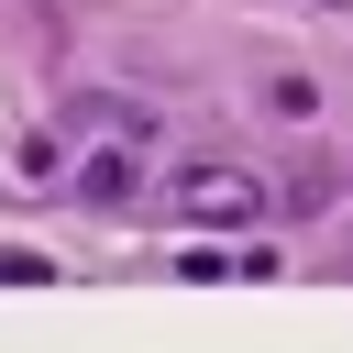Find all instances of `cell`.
I'll list each match as a JSON object with an SVG mask.
<instances>
[{"instance_id":"6da1fadb","label":"cell","mask_w":353,"mask_h":353,"mask_svg":"<svg viewBox=\"0 0 353 353\" xmlns=\"http://www.w3.org/2000/svg\"><path fill=\"white\" fill-rule=\"evenodd\" d=\"M176 221L254 232V221H265V176H254V165H176Z\"/></svg>"},{"instance_id":"7a4b0ae2","label":"cell","mask_w":353,"mask_h":353,"mask_svg":"<svg viewBox=\"0 0 353 353\" xmlns=\"http://www.w3.org/2000/svg\"><path fill=\"white\" fill-rule=\"evenodd\" d=\"M121 188H132V165H121V154H99V165L77 176V199H121Z\"/></svg>"},{"instance_id":"3957f363","label":"cell","mask_w":353,"mask_h":353,"mask_svg":"<svg viewBox=\"0 0 353 353\" xmlns=\"http://www.w3.org/2000/svg\"><path fill=\"white\" fill-rule=\"evenodd\" d=\"M331 11H353V0H331Z\"/></svg>"}]
</instances>
